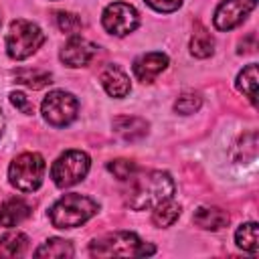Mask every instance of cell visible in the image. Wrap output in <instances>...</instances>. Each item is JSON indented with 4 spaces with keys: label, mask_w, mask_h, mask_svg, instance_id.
<instances>
[{
    "label": "cell",
    "mask_w": 259,
    "mask_h": 259,
    "mask_svg": "<svg viewBox=\"0 0 259 259\" xmlns=\"http://www.w3.org/2000/svg\"><path fill=\"white\" fill-rule=\"evenodd\" d=\"M132 184L125 192V202L134 210H144V208H154L160 202L172 198L174 194V180L170 178L168 172L152 170L140 176L130 178Z\"/></svg>",
    "instance_id": "1"
},
{
    "label": "cell",
    "mask_w": 259,
    "mask_h": 259,
    "mask_svg": "<svg viewBox=\"0 0 259 259\" xmlns=\"http://www.w3.org/2000/svg\"><path fill=\"white\" fill-rule=\"evenodd\" d=\"M97 212V202L89 196L71 192L59 198L51 208V223L57 229H75Z\"/></svg>",
    "instance_id": "2"
},
{
    "label": "cell",
    "mask_w": 259,
    "mask_h": 259,
    "mask_svg": "<svg viewBox=\"0 0 259 259\" xmlns=\"http://www.w3.org/2000/svg\"><path fill=\"white\" fill-rule=\"evenodd\" d=\"M154 251V245L142 243L134 233L127 231L109 233L101 239H95L89 247L93 257H144L152 255Z\"/></svg>",
    "instance_id": "3"
},
{
    "label": "cell",
    "mask_w": 259,
    "mask_h": 259,
    "mask_svg": "<svg viewBox=\"0 0 259 259\" xmlns=\"http://www.w3.org/2000/svg\"><path fill=\"white\" fill-rule=\"evenodd\" d=\"M45 42V32L28 20H12L8 34H6V49L8 55L16 61H22L26 57H30L32 53H36V49H40V45Z\"/></svg>",
    "instance_id": "4"
},
{
    "label": "cell",
    "mask_w": 259,
    "mask_h": 259,
    "mask_svg": "<svg viewBox=\"0 0 259 259\" xmlns=\"http://www.w3.org/2000/svg\"><path fill=\"white\" fill-rule=\"evenodd\" d=\"M8 176L12 186H16L22 192H32L40 186L45 176V160L36 152L20 154L8 168Z\"/></svg>",
    "instance_id": "5"
},
{
    "label": "cell",
    "mask_w": 259,
    "mask_h": 259,
    "mask_svg": "<svg viewBox=\"0 0 259 259\" xmlns=\"http://www.w3.org/2000/svg\"><path fill=\"white\" fill-rule=\"evenodd\" d=\"M89 172V156L81 150H69L57 158L51 168V176L57 186H73L85 178Z\"/></svg>",
    "instance_id": "6"
},
{
    "label": "cell",
    "mask_w": 259,
    "mask_h": 259,
    "mask_svg": "<svg viewBox=\"0 0 259 259\" xmlns=\"http://www.w3.org/2000/svg\"><path fill=\"white\" fill-rule=\"evenodd\" d=\"M42 115L55 127H65L77 117V99L65 91H51L42 99Z\"/></svg>",
    "instance_id": "7"
},
{
    "label": "cell",
    "mask_w": 259,
    "mask_h": 259,
    "mask_svg": "<svg viewBox=\"0 0 259 259\" xmlns=\"http://www.w3.org/2000/svg\"><path fill=\"white\" fill-rule=\"evenodd\" d=\"M101 22L107 32H111L115 36H125L132 30H136L140 16L134 6H130L125 2H113L103 10Z\"/></svg>",
    "instance_id": "8"
},
{
    "label": "cell",
    "mask_w": 259,
    "mask_h": 259,
    "mask_svg": "<svg viewBox=\"0 0 259 259\" xmlns=\"http://www.w3.org/2000/svg\"><path fill=\"white\" fill-rule=\"evenodd\" d=\"M257 0H225L214 12V26L219 30H231L241 24L247 14L255 8Z\"/></svg>",
    "instance_id": "9"
},
{
    "label": "cell",
    "mask_w": 259,
    "mask_h": 259,
    "mask_svg": "<svg viewBox=\"0 0 259 259\" xmlns=\"http://www.w3.org/2000/svg\"><path fill=\"white\" fill-rule=\"evenodd\" d=\"M95 53H97V47L91 40L73 34L61 49V61L67 67H85L95 57Z\"/></svg>",
    "instance_id": "10"
},
{
    "label": "cell",
    "mask_w": 259,
    "mask_h": 259,
    "mask_svg": "<svg viewBox=\"0 0 259 259\" xmlns=\"http://www.w3.org/2000/svg\"><path fill=\"white\" fill-rule=\"evenodd\" d=\"M168 67V57L164 53H146L134 61V75L142 83H152Z\"/></svg>",
    "instance_id": "11"
},
{
    "label": "cell",
    "mask_w": 259,
    "mask_h": 259,
    "mask_svg": "<svg viewBox=\"0 0 259 259\" xmlns=\"http://www.w3.org/2000/svg\"><path fill=\"white\" fill-rule=\"evenodd\" d=\"M99 81L111 97H125L130 93V79L117 65H107L101 71Z\"/></svg>",
    "instance_id": "12"
},
{
    "label": "cell",
    "mask_w": 259,
    "mask_h": 259,
    "mask_svg": "<svg viewBox=\"0 0 259 259\" xmlns=\"http://www.w3.org/2000/svg\"><path fill=\"white\" fill-rule=\"evenodd\" d=\"M194 225L200 227V229H206V231H219L223 227L229 225V214L227 210L223 208H217V206H200L194 217H192Z\"/></svg>",
    "instance_id": "13"
},
{
    "label": "cell",
    "mask_w": 259,
    "mask_h": 259,
    "mask_svg": "<svg viewBox=\"0 0 259 259\" xmlns=\"http://www.w3.org/2000/svg\"><path fill=\"white\" fill-rule=\"evenodd\" d=\"M113 130L127 142H134V140H140L146 136L148 132V121L142 119V117H136V115H121V117H115L113 119Z\"/></svg>",
    "instance_id": "14"
},
{
    "label": "cell",
    "mask_w": 259,
    "mask_h": 259,
    "mask_svg": "<svg viewBox=\"0 0 259 259\" xmlns=\"http://www.w3.org/2000/svg\"><path fill=\"white\" fill-rule=\"evenodd\" d=\"M30 214V206L22 198H10L0 206V225L2 227H14L22 223Z\"/></svg>",
    "instance_id": "15"
},
{
    "label": "cell",
    "mask_w": 259,
    "mask_h": 259,
    "mask_svg": "<svg viewBox=\"0 0 259 259\" xmlns=\"http://www.w3.org/2000/svg\"><path fill=\"white\" fill-rule=\"evenodd\" d=\"M28 247V237L20 231H8L0 237V255L4 257H20Z\"/></svg>",
    "instance_id": "16"
},
{
    "label": "cell",
    "mask_w": 259,
    "mask_h": 259,
    "mask_svg": "<svg viewBox=\"0 0 259 259\" xmlns=\"http://www.w3.org/2000/svg\"><path fill=\"white\" fill-rule=\"evenodd\" d=\"M212 51H214V40H212L210 32L200 22H196L192 38H190V53L198 59H204V57L212 55Z\"/></svg>",
    "instance_id": "17"
},
{
    "label": "cell",
    "mask_w": 259,
    "mask_h": 259,
    "mask_svg": "<svg viewBox=\"0 0 259 259\" xmlns=\"http://www.w3.org/2000/svg\"><path fill=\"white\" fill-rule=\"evenodd\" d=\"M237 89L255 105L257 103V65L251 63L247 65L239 75H237Z\"/></svg>",
    "instance_id": "18"
},
{
    "label": "cell",
    "mask_w": 259,
    "mask_h": 259,
    "mask_svg": "<svg viewBox=\"0 0 259 259\" xmlns=\"http://www.w3.org/2000/svg\"><path fill=\"white\" fill-rule=\"evenodd\" d=\"M178 217H180V204L174 202L172 198H168V200L160 202L158 206H154L152 223L156 227H170Z\"/></svg>",
    "instance_id": "19"
},
{
    "label": "cell",
    "mask_w": 259,
    "mask_h": 259,
    "mask_svg": "<svg viewBox=\"0 0 259 259\" xmlns=\"http://www.w3.org/2000/svg\"><path fill=\"white\" fill-rule=\"evenodd\" d=\"M16 81L30 89H42L45 85L53 83V77H51V73L40 71V69H20V71H16Z\"/></svg>",
    "instance_id": "20"
},
{
    "label": "cell",
    "mask_w": 259,
    "mask_h": 259,
    "mask_svg": "<svg viewBox=\"0 0 259 259\" xmlns=\"http://www.w3.org/2000/svg\"><path fill=\"white\" fill-rule=\"evenodd\" d=\"M36 257H73V247L69 241L65 239H49L47 243H42L36 251Z\"/></svg>",
    "instance_id": "21"
},
{
    "label": "cell",
    "mask_w": 259,
    "mask_h": 259,
    "mask_svg": "<svg viewBox=\"0 0 259 259\" xmlns=\"http://www.w3.org/2000/svg\"><path fill=\"white\" fill-rule=\"evenodd\" d=\"M235 241L237 245L243 249V251H249V253H257L259 249V243H257V225L255 223H245L237 229L235 233Z\"/></svg>",
    "instance_id": "22"
},
{
    "label": "cell",
    "mask_w": 259,
    "mask_h": 259,
    "mask_svg": "<svg viewBox=\"0 0 259 259\" xmlns=\"http://www.w3.org/2000/svg\"><path fill=\"white\" fill-rule=\"evenodd\" d=\"M55 20H57V26H59V30L61 32H67V34H77L79 30H81V26H83V22H81V18L77 16V14H73V12H63V10H59V12H55Z\"/></svg>",
    "instance_id": "23"
},
{
    "label": "cell",
    "mask_w": 259,
    "mask_h": 259,
    "mask_svg": "<svg viewBox=\"0 0 259 259\" xmlns=\"http://www.w3.org/2000/svg\"><path fill=\"white\" fill-rule=\"evenodd\" d=\"M200 103H202V99H200V95H198V93L186 91V93H182V95L176 99L174 109H176L178 113H182V115H190V113L198 111Z\"/></svg>",
    "instance_id": "24"
},
{
    "label": "cell",
    "mask_w": 259,
    "mask_h": 259,
    "mask_svg": "<svg viewBox=\"0 0 259 259\" xmlns=\"http://www.w3.org/2000/svg\"><path fill=\"white\" fill-rule=\"evenodd\" d=\"M107 170H109L115 178H119V180H130V178L136 174L138 166H136V162H132V160H113V162L107 164Z\"/></svg>",
    "instance_id": "25"
},
{
    "label": "cell",
    "mask_w": 259,
    "mask_h": 259,
    "mask_svg": "<svg viewBox=\"0 0 259 259\" xmlns=\"http://www.w3.org/2000/svg\"><path fill=\"white\" fill-rule=\"evenodd\" d=\"M10 101H12V105L16 107V109H20L22 113H32L34 111V105L28 101V97L24 95V93H18V91H14V93H10Z\"/></svg>",
    "instance_id": "26"
},
{
    "label": "cell",
    "mask_w": 259,
    "mask_h": 259,
    "mask_svg": "<svg viewBox=\"0 0 259 259\" xmlns=\"http://www.w3.org/2000/svg\"><path fill=\"white\" fill-rule=\"evenodd\" d=\"M146 2L158 12H172L182 4V0H146Z\"/></svg>",
    "instance_id": "27"
}]
</instances>
